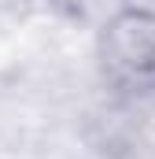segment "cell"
I'll use <instances>...</instances> for the list:
<instances>
[{"label": "cell", "instance_id": "obj_1", "mask_svg": "<svg viewBox=\"0 0 155 159\" xmlns=\"http://www.w3.org/2000/svg\"><path fill=\"white\" fill-rule=\"evenodd\" d=\"M96 63L104 81L129 93L152 96L155 93V7L126 4L111 11L96 34Z\"/></svg>", "mask_w": 155, "mask_h": 159}]
</instances>
